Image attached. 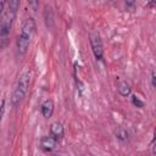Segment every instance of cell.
<instances>
[{"instance_id": "obj_1", "label": "cell", "mask_w": 156, "mask_h": 156, "mask_svg": "<svg viewBox=\"0 0 156 156\" xmlns=\"http://www.w3.org/2000/svg\"><path fill=\"white\" fill-rule=\"evenodd\" d=\"M21 2L18 0H11L6 2V9L0 20V50H4L9 45L10 32L16 18L17 11L20 9Z\"/></svg>"}, {"instance_id": "obj_2", "label": "cell", "mask_w": 156, "mask_h": 156, "mask_svg": "<svg viewBox=\"0 0 156 156\" xmlns=\"http://www.w3.org/2000/svg\"><path fill=\"white\" fill-rule=\"evenodd\" d=\"M35 28H37V26H35V21L33 17H28L23 21L20 33L16 39V51H17L18 56H23L28 51L32 38L35 33Z\"/></svg>"}, {"instance_id": "obj_3", "label": "cell", "mask_w": 156, "mask_h": 156, "mask_svg": "<svg viewBox=\"0 0 156 156\" xmlns=\"http://www.w3.org/2000/svg\"><path fill=\"white\" fill-rule=\"evenodd\" d=\"M29 82H30V69L27 68L22 71L13 88V91L11 95V105L13 108H17L23 101V99L26 98L28 89H29Z\"/></svg>"}, {"instance_id": "obj_4", "label": "cell", "mask_w": 156, "mask_h": 156, "mask_svg": "<svg viewBox=\"0 0 156 156\" xmlns=\"http://www.w3.org/2000/svg\"><path fill=\"white\" fill-rule=\"evenodd\" d=\"M89 41H90V46H91V51L94 54V57L99 61H102V58H104V45H102V40H101V37H100L98 30L93 29L90 32Z\"/></svg>"}, {"instance_id": "obj_5", "label": "cell", "mask_w": 156, "mask_h": 156, "mask_svg": "<svg viewBox=\"0 0 156 156\" xmlns=\"http://www.w3.org/2000/svg\"><path fill=\"white\" fill-rule=\"evenodd\" d=\"M57 141L54 136L51 135H45L40 139V149L44 150V151H52L56 146H57Z\"/></svg>"}, {"instance_id": "obj_6", "label": "cell", "mask_w": 156, "mask_h": 156, "mask_svg": "<svg viewBox=\"0 0 156 156\" xmlns=\"http://www.w3.org/2000/svg\"><path fill=\"white\" fill-rule=\"evenodd\" d=\"M54 110H55V104L51 99H46L41 102L40 105V111H41V115L45 117V118H50L54 113Z\"/></svg>"}, {"instance_id": "obj_7", "label": "cell", "mask_w": 156, "mask_h": 156, "mask_svg": "<svg viewBox=\"0 0 156 156\" xmlns=\"http://www.w3.org/2000/svg\"><path fill=\"white\" fill-rule=\"evenodd\" d=\"M50 135L54 136L56 140L62 139L65 135V128L60 122H52L50 124Z\"/></svg>"}, {"instance_id": "obj_8", "label": "cell", "mask_w": 156, "mask_h": 156, "mask_svg": "<svg viewBox=\"0 0 156 156\" xmlns=\"http://www.w3.org/2000/svg\"><path fill=\"white\" fill-rule=\"evenodd\" d=\"M44 18H45V23H46V27L48 28H52V24H54V12H52V9L51 6H45V10H44Z\"/></svg>"}, {"instance_id": "obj_9", "label": "cell", "mask_w": 156, "mask_h": 156, "mask_svg": "<svg viewBox=\"0 0 156 156\" xmlns=\"http://www.w3.org/2000/svg\"><path fill=\"white\" fill-rule=\"evenodd\" d=\"M118 93L122 95V96H129L130 95V93H132V88H130V85H129V83H127L126 80H122V82H119V84H118Z\"/></svg>"}, {"instance_id": "obj_10", "label": "cell", "mask_w": 156, "mask_h": 156, "mask_svg": "<svg viewBox=\"0 0 156 156\" xmlns=\"http://www.w3.org/2000/svg\"><path fill=\"white\" fill-rule=\"evenodd\" d=\"M128 136H129V134H128V132H127L124 128H118V129L116 130V138H117L118 140L126 141V140H128Z\"/></svg>"}, {"instance_id": "obj_11", "label": "cell", "mask_w": 156, "mask_h": 156, "mask_svg": "<svg viewBox=\"0 0 156 156\" xmlns=\"http://www.w3.org/2000/svg\"><path fill=\"white\" fill-rule=\"evenodd\" d=\"M130 100H132V104H133L134 106H136V107H139V108H143V107H144V102H143L136 95H132Z\"/></svg>"}, {"instance_id": "obj_12", "label": "cell", "mask_w": 156, "mask_h": 156, "mask_svg": "<svg viewBox=\"0 0 156 156\" xmlns=\"http://www.w3.org/2000/svg\"><path fill=\"white\" fill-rule=\"evenodd\" d=\"M124 6H126V9H127L128 11H132V10H134V7L136 6V2H135V1H126V2H124Z\"/></svg>"}, {"instance_id": "obj_13", "label": "cell", "mask_w": 156, "mask_h": 156, "mask_svg": "<svg viewBox=\"0 0 156 156\" xmlns=\"http://www.w3.org/2000/svg\"><path fill=\"white\" fill-rule=\"evenodd\" d=\"M4 113H5V99H2V100H1V104H0V123H1V121H2Z\"/></svg>"}, {"instance_id": "obj_14", "label": "cell", "mask_w": 156, "mask_h": 156, "mask_svg": "<svg viewBox=\"0 0 156 156\" xmlns=\"http://www.w3.org/2000/svg\"><path fill=\"white\" fill-rule=\"evenodd\" d=\"M150 80H151V87H152V89H154V88L156 87V76H155V71H151Z\"/></svg>"}, {"instance_id": "obj_15", "label": "cell", "mask_w": 156, "mask_h": 156, "mask_svg": "<svg viewBox=\"0 0 156 156\" xmlns=\"http://www.w3.org/2000/svg\"><path fill=\"white\" fill-rule=\"evenodd\" d=\"M150 147H151V154L155 155V154H156V151H155V134H152V139H151Z\"/></svg>"}, {"instance_id": "obj_16", "label": "cell", "mask_w": 156, "mask_h": 156, "mask_svg": "<svg viewBox=\"0 0 156 156\" xmlns=\"http://www.w3.org/2000/svg\"><path fill=\"white\" fill-rule=\"evenodd\" d=\"M5 6H6V2L5 1H0V20H1V16L5 11Z\"/></svg>"}, {"instance_id": "obj_17", "label": "cell", "mask_w": 156, "mask_h": 156, "mask_svg": "<svg viewBox=\"0 0 156 156\" xmlns=\"http://www.w3.org/2000/svg\"><path fill=\"white\" fill-rule=\"evenodd\" d=\"M28 6H32V7H33V10L35 11V10H37V7L39 6V2H38V1H28Z\"/></svg>"}]
</instances>
